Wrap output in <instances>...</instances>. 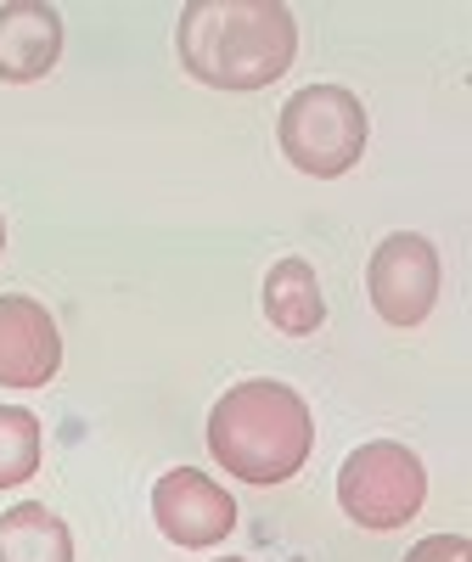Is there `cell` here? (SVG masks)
Listing matches in <instances>:
<instances>
[{
    "mask_svg": "<svg viewBox=\"0 0 472 562\" xmlns=\"http://www.w3.org/2000/svg\"><path fill=\"white\" fill-rule=\"evenodd\" d=\"M63 63V12L40 0L0 7V85H34Z\"/></svg>",
    "mask_w": 472,
    "mask_h": 562,
    "instance_id": "8",
    "label": "cell"
},
{
    "mask_svg": "<svg viewBox=\"0 0 472 562\" xmlns=\"http://www.w3.org/2000/svg\"><path fill=\"white\" fill-rule=\"evenodd\" d=\"M0 254H7V220H0Z\"/></svg>",
    "mask_w": 472,
    "mask_h": 562,
    "instance_id": "13",
    "label": "cell"
},
{
    "mask_svg": "<svg viewBox=\"0 0 472 562\" xmlns=\"http://www.w3.org/2000/svg\"><path fill=\"white\" fill-rule=\"evenodd\" d=\"M63 366V338L45 304L0 293V389H45Z\"/></svg>",
    "mask_w": 472,
    "mask_h": 562,
    "instance_id": "7",
    "label": "cell"
},
{
    "mask_svg": "<svg viewBox=\"0 0 472 562\" xmlns=\"http://www.w3.org/2000/svg\"><path fill=\"white\" fill-rule=\"evenodd\" d=\"M180 68L209 90H265L299 57V23L281 0H192L175 29Z\"/></svg>",
    "mask_w": 472,
    "mask_h": 562,
    "instance_id": "1",
    "label": "cell"
},
{
    "mask_svg": "<svg viewBox=\"0 0 472 562\" xmlns=\"http://www.w3.org/2000/svg\"><path fill=\"white\" fill-rule=\"evenodd\" d=\"M153 518L175 546L203 551L236 529V501L225 495V484H214L198 467H175V473L153 484Z\"/></svg>",
    "mask_w": 472,
    "mask_h": 562,
    "instance_id": "6",
    "label": "cell"
},
{
    "mask_svg": "<svg viewBox=\"0 0 472 562\" xmlns=\"http://www.w3.org/2000/svg\"><path fill=\"white\" fill-rule=\"evenodd\" d=\"M366 135H371V119L349 85H304L276 119V140L288 153V164L315 180L349 175L366 153Z\"/></svg>",
    "mask_w": 472,
    "mask_h": 562,
    "instance_id": "3",
    "label": "cell"
},
{
    "mask_svg": "<svg viewBox=\"0 0 472 562\" xmlns=\"http://www.w3.org/2000/svg\"><path fill=\"white\" fill-rule=\"evenodd\" d=\"M265 321L288 338H310L326 321V299L310 259H276L265 276Z\"/></svg>",
    "mask_w": 472,
    "mask_h": 562,
    "instance_id": "9",
    "label": "cell"
},
{
    "mask_svg": "<svg viewBox=\"0 0 472 562\" xmlns=\"http://www.w3.org/2000/svg\"><path fill=\"white\" fill-rule=\"evenodd\" d=\"M220 562H248V557H220Z\"/></svg>",
    "mask_w": 472,
    "mask_h": 562,
    "instance_id": "14",
    "label": "cell"
},
{
    "mask_svg": "<svg viewBox=\"0 0 472 562\" xmlns=\"http://www.w3.org/2000/svg\"><path fill=\"white\" fill-rule=\"evenodd\" d=\"M467 557H472L467 535H428L405 551V562H467Z\"/></svg>",
    "mask_w": 472,
    "mask_h": 562,
    "instance_id": "12",
    "label": "cell"
},
{
    "mask_svg": "<svg viewBox=\"0 0 472 562\" xmlns=\"http://www.w3.org/2000/svg\"><path fill=\"white\" fill-rule=\"evenodd\" d=\"M0 562H74V535L45 501L0 512Z\"/></svg>",
    "mask_w": 472,
    "mask_h": 562,
    "instance_id": "10",
    "label": "cell"
},
{
    "mask_svg": "<svg viewBox=\"0 0 472 562\" xmlns=\"http://www.w3.org/2000/svg\"><path fill=\"white\" fill-rule=\"evenodd\" d=\"M45 439H40V416L29 405H0V490H18L40 473Z\"/></svg>",
    "mask_w": 472,
    "mask_h": 562,
    "instance_id": "11",
    "label": "cell"
},
{
    "mask_svg": "<svg viewBox=\"0 0 472 562\" xmlns=\"http://www.w3.org/2000/svg\"><path fill=\"white\" fill-rule=\"evenodd\" d=\"M439 248L416 231H394L371 248V265H366V293L377 304L389 326H422L439 304Z\"/></svg>",
    "mask_w": 472,
    "mask_h": 562,
    "instance_id": "5",
    "label": "cell"
},
{
    "mask_svg": "<svg viewBox=\"0 0 472 562\" xmlns=\"http://www.w3.org/2000/svg\"><path fill=\"white\" fill-rule=\"evenodd\" d=\"M209 450L236 484H288L315 450V416L299 389L248 378L209 411Z\"/></svg>",
    "mask_w": 472,
    "mask_h": 562,
    "instance_id": "2",
    "label": "cell"
},
{
    "mask_svg": "<svg viewBox=\"0 0 472 562\" xmlns=\"http://www.w3.org/2000/svg\"><path fill=\"white\" fill-rule=\"evenodd\" d=\"M422 501H428V467L400 439H371L349 450L338 467V506L355 529H371V535L405 529L422 512Z\"/></svg>",
    "mask_w": 472,
    "mask_h": 562,
    "instance_id": "4",
    "label": "cell"
}]
</instances>
